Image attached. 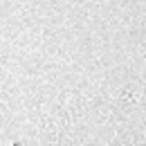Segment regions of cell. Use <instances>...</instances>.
I'll return each instance as SVG.
<instances>
[{"label": "cell", "instance_id": "obj_1", "mask_svg": "<svg viewBox=\"0 0 146 146\" xmlns=\"http://www.w3.org/2000/svg\"><path fill=\"white\" fill-rule=\"evenodd\" d=\"M16 146H20V144H16Z\"/></svg>", "mask_w": 146, "mask_h": 146}]
</instances>
